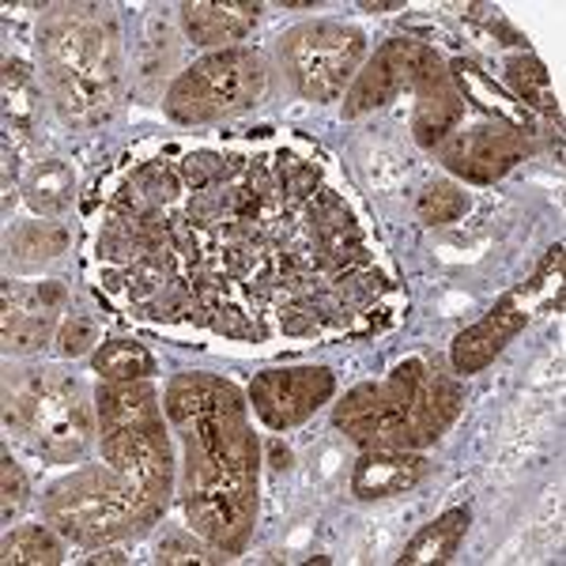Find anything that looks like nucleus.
<instances>
[{
	"instance_id": "6",
	"label": "nucleus",
	"mask_w": 566,
	"mask_h": 566,
	"mask_svg": "<svg viewBox=\"0 0 566 566\" xmlns=\"http://www.w3.org/2000/svg\"><path fill=\"white\" fill-rule=\"evenodd\" d=\"M367 39L344 23H303L280 39V61L295 91L310 103H333L359 76Z\"/></svg>"
},
{
	"instance_id": "37",
	"label": "nucleus",
	"mask_w": 566,
	"mask_h": 566,
	"mask_svg": "<svg viewBox=\"0 0 566 566\" xmlns=\"http://www.w3.org/2000/svg\"><path fill=\"white\" fill-rule=\"evenodd\" d=\"M269 458H272V469L283 472L291 464V450L283 442H269Z\"/></svg>"
},
{
	"instance_id": "21",
	"label": "nucleus",
	"mask_w": 566,
	"mask_h": 566,
	"mask_svg": "<svg viewBox=\"0 0 566 566\" xmlns=\"http://www.w3.org/2000/svg\"><path fill=\"white\" fill-rule=\"evenodd\" d=\"M76 193V178L61 159H42L31 167V175L23 178V197L39 216H61L72 205Z\"/></svg>"
},
{
	"instance_id": "10",
	"label": "nucleus",
	"mask_w": 566,
	"mask_h": 566,
	"mask_svg": "<svg viewBox=\"0 0 566 566\" xmlns=\"http://www.w3.org/2000/svg\"><path fill=\"white\" fill-rule=\"evenodd\" d=\"M336 392L333 370L325 367H291V370H264L250 386V405L272 431H291L306 423L310 416Z\"/></svg>"
},
{
	"instance_id": "4",
	"label": "nucleus",
	"mask_w": 566,
	"mask_h": 566,
	"mask_svg": "<svg viewBox=\"0 0 566 566\" xmlns=\"http://www.w3.org/2000/svg\"><path fill=\"white\" fill-rule=\"evenodd\" d=\"M4 423L53 464H72L95 434L84 389L61 370L12 374L4 381Z\"/></svg>"
},
{
	"instance_id": "8",
	"label": "nucleus",
	"mask_w": 566,
	"mask_h": 566,
	"mask_svg": "<svg viewBox=\"0 0 566 566\" xmlns=\"http://www.w3.org/2000/svg\"><path fill=\"white\" fill-rule=\"evenodd\" d=\"M438 61L431 45L416 39H392L381 45L378 53L359 69V76L352 80V91L344 98V117H363L378 106H389L400 91H412L419 80L427 76Z\"/></svg>"
},
{
	"instance_id": "18",
	"label": "nucleus",
	"mask_w": 566,
	"mask_h": 566,
	"mask_svg": "<svg viewBox=\"0 0 566 566\" xmlns=\"http://www.w3.org/2000/svg\"><path fill=\"white\" fill-rule=\"evenodd\" d=\"M98 405V423L106 431H125V427H144L163 419L159 412V392L148 378L140 381H106L95 392Z\"/></svg>"
},
{
	"instance_id": "7",
	"label": "nucleus",
	"mask_w": 566,
	"mask_h": 566,
	"mask_svg": "<svg viewBox=\"0 0 566 566\" xmlns=\"http://www.w3.org/2000/svg\"><path fill=\"white\" fill-rule=\"evenodd\" d=\"M186 431V491H208L231 480H258L261 446L250 431L245 408L208 412Z\"/></svg>"
},
{
	"instance_id": "12",
	"label": "nucleus",
	"mask_w": 566,
	"mask_h": 566,
	"mask_svg": "<svg viewBox=\"0 0 566 566\" xmlns=\"http://www.w3.org/2000/svg\"><path fill=\"white\" fill-rule=\"evenodd\" d=\"M103 461L109 469L133 476L136 483H144L155 495L170 499V491H175V458H170L163 419L144 423V427H125V431H106Z\"/></svg>"
},
{
	"instance_id": "1",
	"label": "nucleus",
	"mask_w": 566,
	"mask_h": 566,
	"mask_svg": "<svg viewBox=\"0 0 566 566\" xmlns=\"http://www.w3.org/2000/svg\"><path fill=\"white\" fill-rule=\"evenodd\" d=\"M42 72L69 125H103L122 91V45L103 4H53L39 27Z\"/></svg>"
},
{
	"instance_id": "39",
	"label": "nucleus",
	"mask_w": 566,
	"mask_h": 566,
	"mask_svg": "<svg viewBox=\"0 0 566 566\" xmlns=\"http://www.w3.org/2000/svg\"><path fill=\"white\" fill-rule=\"evenodd\" d=\"M400 8H405V4H397V0H392V4H363V12H400Z\"/></svg>"
},
{
	"instance_id": "11",
	"label": "nucleus",
	"mask_w": 566,
	"mask_h": 566,
	"mask_svg": "<svg viewBox=\"0 0 566 566\" xmlns=\"http://www.w3.org/2000/svg\"><path fill=\"white\" fill-rule=\"evenodd\" d=\"M442 163L453 175L469 178V181H495L502 175L517 167L528 155V133L514 129L506 122H488V125H472V129L450 133L442 144Z\"/></svg>"
},
{
	"instance_id": "3",
	"label": "nucleus",
	"mask_w": 566,
	"mask_h": 566,
	"mask_svg": "<svg viewBox=\"0 0 566 566\" xmlns=\"http://www.w3.org/2000/svg\"><path fill=\"white\" fill-rule=\"evenodd\" d=\"M167 495H155L109 464H91L53 483L42 510L45 522L72 544L106 547L129 536H144L167 514Z\"/></svg>"
},
{
	"instance_id": "25",
	"label": "nucleus",
	"mask_w": 566,
	"mask_h": 566,
	"mask_svg": "<svg viewBox=\"0 0 566 566\" xmlns=\"http://www.w3.org/2000/svg\"><path fill=\"white\" fill-rule=\"evenodd\" d=\"M0 563L4 566H53L61 563V544L57 536L50 533V525H20L4 536V547H0Z\"/></svg>"
},
{
	"instance_id": "16",
	"label": "nucleus",
	"mask_w": 566,
	"mask_h": 566,
	"mask_svg": "<svg viewBox=\"0 0 566 566\" xmlns=\"http://www.w3.org/2000/svg\"><path fill=\"white\" fill-rule=\"evenodd\" d=\"M167 419L175 427H189L193 419L208 412H227V408H245L242 392L231 381L216 378V374H178L167 389Z\"/></svg>"
},
{
	"instance_id": "38",
	"label": "nucleus",
	"mask_w": 566,
	"mask_h": 566,
	"mask_svg": "<svg viewBox=\"0 0 566 566\" xmlns=\"http://www.w3.org/2000/svg\"><path fill=\"white\" fill-rule=\"evenodd\" d=\"M91 563H129V559H125L122 552H103V547H98V552L91 555Z\"/></svg>"
},
{
	"instance_id": "32",
	"label": "nucleus",
	"mask_w": 566,
	"mask_h": 566,
	"mask_svg": "<svg viewBox=\"0 0 566 566\" xmlns=\"http://www.w3.org/2000/svg\"><path fill=\"white\" fill-rule=\"evenodd\" d=\"M129 186H133L144 200H148L151 208H163V205H170V200L178 197L181 181H178L175 170H167L163 163H144V167L133 175Z\"/></svg>"
},
{
	"instance_id": "24",
	"label": "nucleus",
	"mask_w": 566,
	"mask_h": 566,
	"mask_svg": "<svg viewBox=\"0 0 566 566\" xmlns=\"http://www.w3.org/2000/svg\"><path fill=\"white\" fill-rule=\"evenodd\" d=\"M95 374H103L106 381H140V378H151L155 370V359L144 344L136 340H106L98 344L95 352Z\"/></svg>"
},
{
	"instance_id": "23",
	"label": "nucleus",
	"mask_w": 566,
	"mask_h": 566,
	"mask_svg": "<svg viewBox=\"0 0 566 566\" xmlns=\"http://www.w3.org/2000/svg\"><path fill=\"white\" fill-rule=\"evenodd\" d=\"M506 84L514 91V98L525 109H541L547 117H559V103H555V91H552V76L536 57H510L506 61Z\"/></svg>"
},
{
	"instance_id": "15",
	"label": "nucleus",
	"mask_w": 566,
	"mask_h": 566,
	"mask_svg": "<svg viewBox=\"0 0 566 566\" xmlns=\"http://www.w3.org/2000/svg\"><path fill=\"white\" fill-rule=\"evenodd\" d=\"M412 91H416V114H412L416 144H423V148H438L446 136L458 133L461 109H464L461 91L453 87L450 72H446L442 65H434Z\"/></svg>"
},
{
	"instance_id": "34",
	"label": "nucleus",
	"mask_w": 566,
	"mask_h": 566,
	"mask_svg": "<svg viewBox=\"0 0 566 566\" xmlns=\"http://www.w3.org/2000/svg\"><path fill=\"white\" fill-rule=\"evenodd\" d=\"M276 181H280V193L287 200H314L317 197V167L314 163H298V159H283L280 155V167H276Z\"/></svg>"
},
{
	"instance_id": "17",
	"label": "nucleus",
	"mask_w": 566,
	"mask_h": 566,
	"mask_svg": "<svg viewBox=\"0 0 566 566\" xmlns=\"http://www.w3.org/2000/svg\"><path fill=\"white\" fill-rule=\"evenodd\" d=\"M261 4L253 0H208V4H181V23L197 45H227L242 42L258 27Z\"/></svg>"
},
{
	"instance_id": "14",
	"label": "nucleus",
	"mask_w": 566,
	"mask_h": 566,
	"mask_svg": "<svg viewBox=\"0 0 566 566\" xmlns=\"http://www.w3.org/2000/svg\"><path fill=\"white\" fill-rule=\"evenodd\" d=\"M427 464L416 450H389V446H370L367 453L355 464L352 491L363 502H378L412 491L419 480L427 476Z\"/></svg>"
},
{
	"instance_id": "20",
	"label": "nucleus",
	"mask_w": 566,
	"mask_h": 566,
	"mask_svg": "<svg viewBox=\"0 0 566 566\" xmlns=\"http://www.w3.org/2000/svg\"><path fill=\"white\" fill-rule=\"evenodd\" d=\"M39 114H42V91L34 84L31 69L23 61L8 57L4 61V125H8V136L15 140H27L39 125Z\"/></svg>"
},
{
	"instance_id": "19",
	"label": "nucleus",
	"mask_w": 566,
	"mask_h": 566,
	"mask_svg": "<svg viewBox=\"0 0 566 566\" xmlns=\"http://www.w3.org/2000/svg\"><path fill=\"white\" fill-rule=\"evenodd\" d=\"M472 525V510L469 506H453L442 517H434L427 528H419L412 541L405 544V552L397 555L400 566H427V563H450L458 555V547L464 541Z\"/></svg>"
},
{
	"instance_id": "28",
	"label": "nucleus",
	"mask_w": 566,
	"mask_h": 566,
	"mask_svg": "<svg viewBox=\"0 0 566 566\" xmlns=\"http://www.w3.org/2000/svg\"><path fill=\"white\" fill-rule=\"evenodd\" d=\"M57 314H4V352L8 355H34L53 336Z\"/></svg>"
},
{
	"instance_id": "2",
	"label": "nucleus",
	"mask_w": 566,
	"mask_h": 566,
	"mask_svg": "<svg viewBox=\"0 0 566 566\" xmlns=\"http://www.w3.org/2000/svg\"><path fill=\"white\" fill-rule=\"evenodd\" d=\"M461 412V386L423 359H405L386 381H363L336 405L333 423L359 446L423 450Z\"/></svg>"
},
{
	"instance_id": "29",
	"label": "nucleus",
	"mask_w": 566,
	"mask_h": 566,
	"mask_svg": "<svg viewBox=\"0 0 566 566\" xmlns=\"http://www.w3.org/2000/svg\"><path fill=\"white\" fill-rule=\"evenodd\" d=\"M416 208L427 227H446L469 212V197H464V189H458L453 181H431V186L419 193Z\"/></svg>"
},
{
	"instance_id": "36",
	"label": "nucleus",
	"mask_w": 566,
	"mask_h": 566,
	"mask_svg": "<svg viewBox=\"0 0 566 566\" xmlns=\"http://www.w3.org/2000/svg\"><path fill=\"white\" fill-rule=\"evenodd\" d=\"M208 325H212L216 333H223V336H239V340H253V336H258V325H250L239 306H227V303H219L212 310Z\"/></svg>"
},
{
	"instance_id": "22",
	"label": "nucleus",
	"mask_w": 566,
	"mask_h": 566,
	"mask_svg": "<svg viewBox=\"0 0 566 566\" xmlns=\"http://www.w3.org/2000/svg\"><path fill=\"white\" fill-rule=\"evenodd\" d=\"M450 80H453V87L461 91V98L469 95L476 106H483L488 114H495V122H506V125H514V129H525L528 109L525 106H514V98L502 95V91L491 84V80L483 76L476 65H469V61H453V76Z\"/></svg>"
},
{
	"instance_id": "9",
	"label": "nucleus",
	"mask_w": 566,
	"mask_h": 566,
	"mask_svg": "<svg viewBox=\"0 0 566 566\" xmlns=\"http://www.w3.org/2000/svg\"><path fill=\"white\" fill-rule=\"evenodd\" d=\"M186 522L193 525L200 541L231 559L239 555L253 533V514H258V480H231L208 491H186L181 499Z\"/></svg>"
},
{
	"instance_id": "31",
	"label": "nucleus",
	"mask_w": 566,
	"mask_h": 566,
	"mask_svg": "<svg viewBox=\"0 0 566 566\" xmlns=\"http://www.w3.org/2000/svg\"><path fill=\"white\" fill-rule=\"evenodd\" d=\"M234 163L239 159H223V155H212V151H197V155H186V163H181V178L193 186V193H200V189H216V186H223V181H231Z\"/></svg>"
},
{
	"instance_id": "26",
	"label": "nucleus",
	"mask_w": 566,
	"mask_h": 566,
	"mask_svg": "<svg viewBox=\"0 0 566 566\" xmlns=\"http://www.w3.org/2000/svg\"><path fill=\"white\" fill-rule=\"evenodd\" d=\"M69 250V231L57 223H23L20 231L8 239V253L20 264H42L53 261Z\"/></svg>"
},
{
	"instance_id": "30",
	"label": "nucleus",
	"mask_w": 566,
	"mask_h": 566,
	"mask_svg": "<svg viewBox=\"0 0 566 566\" xmlns=\"http://www.w3.org/2000/svg\"><path fill=\"white\" fill-rule=\"evenodd\" d=\"M155 559L167 566H186V563H223L227 555L208 541L205 544L193 541V533H186V528H170L159 541V547H155Z\"/></svg>"
},
{
	"instance_id": "27",
	"label": "nucleus",
	"mask_w": 566,
	"mask_h": 566,
	"mask_svg": "<svg viewBox=\"0 0 566 566\" xmlns=\"http://www.w3.org/2000/svg\"><path fill=\"white\" fill-rule=\"evenodd\" d=\"M69 291L57 280L42 283H4V314H61Z\"/></svg>"
},
{
	"instance_id": "33",
	"label": "nucleus",
	"mask_w": 566,
	"mask_h": 566,
	"mask_svg": "<svg viewBox=\"0 0 566 566\" xmlns=\"http://www.w3.org/2000/svg\"><path fill=\"white\" fill-rule=\"evenodd\" d=\"M27 502H31V488H27L23 469L12 461V453H4V461H0V517H4V525H12L23 514Z\"/></svg>"
},
{
	"instance_id": "5",
	"label": "nucleus",
	"mask_w": 566,
	"mask_h": 566,
	"mask_svg": "<svg viewBox=\"0 0 566 566\" xmlns=\"http://www.w3.org/2000/svg\"><path fill=\"white\" fill-rule=\"evenodd\" d=\"M264 91V61L253 50L227 45L219 53L200 57L186 69L167 91V114L178 125H208L242 114Z\"/></svg>"
},
{
	"instance_id": "35",
	"label": "nucleus",
	"mask_w": 566,
	"mask_h": 566,
	"mask_svg": "<svg viewBox=\"0 0 566 566\" xmlns=\"http://www.w3.org/2000/svg\"><path fill=\"white\" fill-rule=\"evenodd\" d=\"M91 344H98V325H95V317H87V314H69L65 317V325H61V333H57V348L61 355H84L91 352Z\"/></svg>"
},
{
	"instance_id": "13",
	"label": "nucleus",
	"mask_w": 566,
	"mask_h": 566,
	"mask_svg": "<svg viewBox=\"0 0 566 566\" xmlns=\"http://www.w3.org/2000/svg\"><path fill=\"white\" fill-rule=\"evenodd\" d=\"M525 325H528V314L514 303V295H506L488 317H483V322L458 333V340H453V348H450L453 370L464 374V378L483 370L517 333H522Z\"/></svg>"
}]
</instances>
